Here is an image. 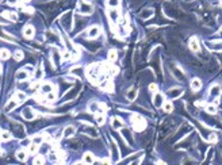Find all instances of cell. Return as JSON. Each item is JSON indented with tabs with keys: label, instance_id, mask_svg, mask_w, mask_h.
Segmentation results:
<instances>
[{
	"label": "cell",
	"instance_id": "obj_29",
	"mask_svg": "<svg viewBox=\"0 0 222 165\" xmlns=\"http://www.w3.org/2000/svg\"><path fill=\"white\" fill-rule=\"evenodd\" d=\"M57 99V94H56V91H53L52 92H49V94H46V100L47 102H54Z\"/></svg>",
	"mask_w": 222,
	"mask_h": 165
},
{
	"label": "cell",
	"instance_id": "obj_25",
	"mask_svg": "<svg viewBox=\"0 0 222 165\" xmlns=\"http://www.w3.org/2000/svg\"><path fill=\"white\" fill-rule=\"evenodd\" d=\"M10 56H11L10 50H7V49H2V50H0V60L6 61V60H8V58H10Z\"/></svg>",
	"mask_w": 222,
	"mask_h": 165
},
{
	"label": "cell",
	"instance_id": "obj_8",
	"mask_svg": "<svg viewBox=\"0 0 222 165\" xmlns=\"http://www.w3.org/2000/svg\"><path fill=\"white\" fill-rule=\"evenodd\" d=\"M111 126H112V129H115V130H121V129H123L125 127V123H123V121H122L121 118L114 116V118L111 119Z\"/></svg>",
	"mask_w": 222,
	"mask_h": 165
},
{
	"label": "cell",
	"instance_id": "obj_24",
	"mask_svg": "<svg viewBox=\"0 0 222 165\" xmlns=\"http://www.w3.org/2000/svg\"><path fill=\"white\" fill-rule=\"evenodd\" d=\"M34 77H35V80H38V81L43 77V69H42V66H39V68H37V69H34Z\"/></svg>",
	"mask_w": 222,
	"mask_h": 165
},
{
	"label": "cell",
	"instance_id": "obj_21",
	"mask_svg": "<svg viewBox=\"0 0 222 165\" xmlns=\"http://www.w3.org/2000/svg\"><path fill=\"white\" fill-rule=\"evenodd\" d=\"M15 99H16V100H18L19 103H23V102H26L27 95H26L23 91H16V94H15Z\"/></svg>",
	"mask_w": 222,
	"mask_h": 165
},
{
	"label": "cell",
	"instance_id": "obj_19",
	"mask_svg": "<svg viewBox=\"0 0 222 165\" xmlns=\"http://www.w3.org/2000/svg\"><path fill=\"white\" fill-rule=\"evenodd\" d=\"M95 122L98 123V125H103L106 122V114L104 112H98V114H95Z\"/></svg>",
	"mask_w": 222,
	"mask_h": 165
},
{
	"label": "cell",
	"instance_id": "obj_6",
	"mask_svg": "<svg viewBox=\"0 0 222 165\" xmlns=\"http://www.w3.org/2000/svg\"><path fill=\"white\" fill-rule=\"evenodd\" d=\"M119 18H121V15H119V11L117 8H110L108 10V19L111 20L112 23H117Z\"/></svg>",
	"mask_w": 222,
	"mask_h": 165
},
{
	"label": "cell",
	"instance_id": "obj_45",
	"mask_svg": "<svg viewBox=\"0 0 222 165\" xmlns=\"http://www.w3.org/2000/svg\"><path fill=\"white\" fill-rule=\"evenodd\" d=\"M0 2H3V0H0Z\"/></svg>",
	"mask_w": 222,
	"mask_h": 165
},
{
	"label": "cell",
	"instance_id": "obj_36",
	"mask_svg": "<svg viewBox=\"0 0 222 165\" xmlns=\"http://www.w3.org/2000/svg\"><path fill=\"white\" fill-rule=\"evenodd\" d=\"M157 84H155V82H152V84H149V91L150 92H157Z\"/></svg>",
	"mask_w": 222,
	"mask_h": 165
},
{
	"label": "cell",
	"instance_id": "obj_11",
	"mask_svg": "<svg viewBox=\"0 0 222 165\" xmlns=\"http://www.w3.org/2000/svg\"><path fill=\"white\" fill-rule=\"evenodd\" d=\"M99 34H100V27L99 26H91L88 30V37L90 38H98Z\"/></svg>",
	"mask_w": 222,
	"mask_h": 165
},
{
	"label": "cell",
	"instance_id": "obj_4",
	"mask_svg": "<svg viewBox=\"0 0 222 165\" xmlns=\"http://www.w3.org/2000/svg\"><path fill=\"white\" fill-rule=\"evenodd\" d=\"M153 104H155L156 108L163 107L164 104V95L160 94V92H155V98H153Z\"/></svg>",
	"mask_w": 222,
	"mask_h": 165
},
{
	"label": "cell",
	"instance_id": "obj_32",
	"mask_svg": "<svg viewBox=\"0 0 222 165\" xmlns=\"http://www.w3.org/2000/svg\"><path fill=\"white\" fill-rule=\"evenodd\" d=\"M107 6L110 7V8H118L119 0H107Z\"/></svg>",
	"mask_w": 222,
	"mask_h": 165
},
{
	"label": "cell",
	"instance_id": "obj_2",
	"mask_svg": "<svg viewBox=\"0 0 222 165\" xmlns=\"http://www.w3.org/2000/svg\"><path fill=\"white\" fill-rule=\"evenodd\" d=\"M79 11L81 14H84V15H90V14L94 12V6L88 2H81L80 4H79Z\"/></svg>",
	"mask_w": 222,
	"mask_h": 165
},
{
	"label": "cell",
	"instance_id": "obj_41",
	"mask_svg": "<svg viewBox=\"0 0 222 165\" xmlns=\"http://www.w3.org/2000/svg\"><path fill=\"white\" fill-rule=\"evenodd\" d=\"M25 69H26L27 72H29V73H31V72L34 70V68L31 66V65H26V66H25Z\"/></svg>",
	"mask_w": 222,
	"mask_h": 165
},
{
	"label": "cell",
	"instance_id": "obj_38",
	"mask_svg": "<svg viewBox=\"0 0 222 165\" xmlns=\"http://www.w3.org/2000/svg\"><path fill=\"white\" fill-rule=\"evenodd\" d=\"M111 31L112 33H118V26L115 25V23H112V22H111Z\"/></svg>",
	"mask_w": 222,
	"mask_h": 165
},
{
	"label": "cell",
	"instance_id": "obj_37",
	"mask_svg": "<svg viewBox=\"0 0 222 165\" xmlns=\"http://www.w3.org/2000/svg\"><path fill=\"white\" fill-rule=\"evenodd\" d=\"M10 6H19V0H7Z\"/></svg>",
	"mask_w": 222,
	"mask_h": 165
},
{
	"label": "cell",
	"instance_id": "obj_35",
	"mask_svg": "<svg viewBox=\"0 0 222 165\" xmlns=\"http://www.w3.org/2000/svg\"><path fill=\"white\" fill-rule=\"evenodd\" d=\"M43 163H45V159L42 156H37L34 159V164H43Z\"/></svg>",
	"mask_w": 222,
	"mask_h": 165
},
{
	"label": "cell",
	"instance_id": "obj_12",
	"mask_svg": "<svg viewBox=\"0 0 222 165\" xmlns=\"http://www.w3.org/2000/svg\"><path fill=\"white\" fill-rule=\"evenodd\" d=\"M188 46H190V49L192 50V51H199V49H200V46H199V42H198V39L195 38V37H192V38L190 39V43H188Z\"/></svg>",
	"mask_w": 222,
	"mask_h": 165
},
{
	"label": "cell",
	"instance_id": "obj_3",
	"mask_svg": "<svg viewBox=\"0 0 222 165\" xmlns=\"http://www.w3.org/2000/svg\"><path fill=\"white\" fill-rule=\"evenodd\" d=\"M22 116L26 119V121H33V119H35L37 112L34 111L31 107H26V108L22 111Z\"/></svg>",
	"mask_w": 222,
	"mask_h": 165
},
{
	"label": "cell",
	"instance_id": "obj_34",
	"mask_svg": "<svg viewBox=\"0 0 222 165\" xmlns=\"http://www.w3.org/2000/svg\"><path fill=\"white\" fill-rule=\"evenodd\" d=\"M61 57H63L65 61H68V60H72V54H71L69 51H64V53L61 54Z\"/></svg>",
	"mask_w": 222,
	"mask_h": 165
},
{
	"label": "cell",
	"instance_id": "obj_22",
	"mask_svg": "<svg viewBox=\"0 0 222 165\" xmlns=\"http://www.w3.org/2000/svg\"><path fill=\"white\" fill-rule=\"evenodd\" d=\"M16 159H18L19 161H26V159H27V152H26L25 149L18 150V152H16Z\"/></svg>",
	"mask_w": 222,
	"mask_h": 165
},
{
	"label": "cell",
	"instance_id": "obj_39",
	"mask_svg": "<svg viewBox=\"0 0 222 165\" xmlns=\"http://www.w3.org/2000/svg\"><path fill=\"white\" fill-rule=\"evenodd\" d=\"M209 141H210V142H216V141H217V135H216V134H210Z\"/></svg>",
	"mask_w": 222,
	"mask_h": 165
},
{
	"label": "cell",
	"instance_id": "obj_16",
	"mask_svg": "<svg viewBox=\"0 0 222 165\" xmlns=\"http://www.w3.org/2000/svg\"><path fill=\"white\" fill-rule=\"evenodd\" d=\"M83 163H85V164H92V163H95L94 154H92L91 152L84 153V156H83Z\"/></svg>",
	"mask_w": 222,
	"mask_h": 165
},
{
	"label": "cell",
	"instance_id": "obj_13",
	"mask_svg": "<svg viewBox=\"0 0 222 165\" xmlns=\"http://www.w3.org/2000/svg\"><path fill=\"white\" fill-rule=\"evenodd\" d=\"M75 131H76V129H75V126H67L65 129H64V138H71V137H73Z\"/></svg>",
	"mask_w": 222,
	"mask_h": 165
},
{
	"label": "cell",
	"instance_id": "obj_40",
	"mask_svg": "<svg viewBox=\"0 0 222 165\" xmlns=\"http://www.w3.org/2000/svg\"><path fill=\"white\" fill-rule=\"evenodd\" d=\"M23 10H25L26 12H29V14H34V8H31V7H25Z\"/></svg>",
	"mask_w": 222,
	"mask_h": 165
},
{
	"label": "cell",
	"instance_id": "obj_7",
	"mask_svg": "<svg viewBox=\"0 0 222 165\" xmlns=\"http://www.w3.org/2000/svg\"><path fill=\"white\" fill-rule=\"evenodd\" d=\"M29 76H30V73L25 69V68H23V69H19V70L15 73V78H16L18 81H25V80H27V78H29Z\"/></svg>",
	"mask_w": 222,
	"mask_h": 165
},
{
	"label": "cell",
	"instance_id": "obj_23",
	"mask_svg": "<svg viewBox=\"0 0 222 165\" xmlns=\"http://www.w3.org/2000/svg\"><path fill=\"white\" fill-rule=\"evenodd\" d=\"M117 57H118V53H117V50L115 49H111V50H108V61L110 62H114V61H117Z\"/></svg>",
	"mask_w": 222,
	"mask_h": 165
},
{
	"label": "cell",
	"instance_id": "obj_10",
	"mask_svg": "<svg viewBox=\"0 0 222 165\" xmlns=\"http://www.w3.org/2000/svg\"><path fill=\"white\" fill-rule=\"evenodd\" d=\"M39 91L42 92V94H49V92H52L53 91V84L52 82H49V81H45V82H42L41 84V87H39Z\"/></svg>",
	"mask_w": 222,
	"mask_h": 165
},
{
	"label": "cell",
	"instance_id": "obj_31",
	"mask_svg": "<svg viewBox=\"0 0 222 165\" xmlns=\"http://www.w3.org/2000/svg\"><path fill=\"white\" fill-rule=\"evenodd\" d=\"M14 57H15L16 61H22L23 57H25V54H23L22 50H15V53H14Z\"/></svg>",
	"mask_w": 222,
	"mask_h": 165
},
{
	"label": "cell",
	"instance_id": "obj_1",
	"mask_svg": "<svg viewBox=\"0 0 222 165\" xmlns=\"http://www.w3.org/2000/svg\"><path fill=\"white\" fill-rule=\"evenodd\" d=\"M131 122H133V127H134L135 131H142V130L146 127V122L137 114L131 116Z\"/></svg>",
	"mask_w": 222,
	"mask_h": 165
},
{
	"label": "cell",
	"instance_id": "obj_20",
	"mask_svg": "<svg viewBox=\"0 0 222 165\" xmlns=\"http://www.w3.org/2000/svg\"><path fill=\"white\" fill-rule=\"evenodd\" d=\"M220 94H221V87L220 85H213V87L210 88V95L213 96V98H218L220 96Z\"/></svg>",
	"mask_w": 222,
	"mask_h": 165
},
{
	"label": "cell",
	"instance_id": "obj_42",
	"mask_svg": "<svg viewBox=\"0 0 222 165\" xmlns=\"http://www.w3.org/2000/svg\"><path fill=\"white\" fill-rule=\"evenodd\" d=\"M102 163H104V164H108V163H110V160H108V159H104L103 161H102Z\"/></svg>",
	"mask_w": 222,
	"mask_h": 165
},
{
	"label": "cell",
	"instance_id": "obj_14",
	"mask_svg": "<svg viewBox=\"0 0 222 165\" xmlns=\"http://www.w3.org/2000/svg\"><path fill=\"white\" fill-rule=\"evenodd\" d=\"M3 16H4L6 19H8V20H11V22H16L18 20V15H16L15 12H11V11H4L2 14Z\"/></svg>",
	"mask_w": 222,
	"mask_h": 165
},
{
	"label": "cell",
	"instance_id": "obj_26",
	"mask_svg": "<svg viewBox=\"0 0 222 165\" xmlns=\"http://www.w3.org/2000/svg\"><path fill=\"white\" fill-rule=\"evenodd\" d=\"M163 108H164V111H165V112H172V111H173V104H172V102H164Z\"/></svg>",
	"mask_w": 222,
	"mask_h": 165
},
{
	"label": "cell",
	"instance_id": "obj_43",
	"mask_svg": "<svg viewBox=\"0 0 222 165\" xmlns=\"http://www.w3.org/2000/svg\"><path fill=\"white\" fill-rule=\"evenodd\" d=\"M25 2H30V0H25Z\"/></svg>",
	"mask_w": 222,
	"mask_h": 165
},
{
	"label": "cell",
	"instance_id": "obj_44",
	"mask_svg": "<svg viewBox=\"0 0 222 165\" xmlns=\"http://www.w3.org/2000/svg\"><path fill=\"white\" fill-rule=\"evenodd\" d=\"M0 72H2V66H0Z\"/></svg>",
	"mask_w": 222,
	"mask_h": 165
},
{
	"label": "cell",
	"instance_id": "obj_27",
	"mask_svg": "<svg viewBox=\"0 0 222 165\" xmlns=\"http://www.w3.org/2000/svg\"><path fill=\"white\" fill-rule=\"evenodd\" d=\"M182 94H183V89H180V88H175V89H172V91H169L171 98H177V96H180Z\"/></svg>",
	"mask_w": 222,
	"mask_h": 165
},
{
	"label": "cell",
	"instance_id": "obj_30",
	"mask_svg": "<svg viewBox=\"0 0 222 165\" xmlns=\"http://www.w3.org/2000/svg\"><path fill=\"white\" fill-rule=\"evenodd\" d=\"M206 112H209V114H216L217 106L216 104H206Z\"/></svg>",
	"mask_w": 222,
	"mask_h": 165
},
{
	"label": "cell",
	"instance_id": "obj_28",
	"mask_svg": "<svg viewBox=\"0 0 222 165\" xmlns=\"http://www.w3.org/2000/svg\"><path fill=\"white\" fill-rule=\"evenodd\" d=\"M43 139H45V138H43V134H39V135H34L33 138H31V141H33L34 143H37V145H41V143L43 142Z\"/></svg>",
	"mask_w": 222,
	"mask_h": 165
},
{
	"label": "cell",
	"instance_id": "obj_33",
	"mask_svg": "<svg viewBox=\"0 0 222 165\" xmlns=\"http://www.w3.org/2000/svg\"><path fill=\"white\" fill-rule=\"evenodd\" d=\"M38 146H39V145H37V143H34V142H33L31 145L29 146V152L31 153V154H35L37 152H38Z\"/></svg>",
	"mask_w": 222,
	"mask_h": 165
},
{
	"label": "cell",
	"instance_id": "obj_17",
	"mask_svg": "<svg viewBox=\"0 0 222 165\" xmlns=\"http://www.w3.org/2000/svg\"><path fill=\"white\" fill-rule=\"evenodd\" d=\"M191 88H192V91H199L202 88V81L199 78H192L191 80Z\"/></svg>",
	"mask_w": 222,
	"mask_h": 165
},
{
	"label": "cell",
	"instance_id": "obj_18",
	"mask_svg": "<svg viewBox=\"0 0 222 165\" xmlns=\"http://www.w3.org/2000/svg\"><path fill=\"white\" fill-rule=\"evenodd\" d=\"M137 95H138V91H137V89H135V88H131V89H129V91H127V94H126V98H127L130 102H133V100H135Z\"/></svg>",
	"mask_w": 222,
	"mask_h": 165
},
{
	"label": "cell",
	"instance_id": "obj_9",
	"mask_svg": "<svg viewBox=\"0 0 222 165\" xmlns=\"http://www.w3.org/2000/svg\"><path fill=\"white\" fill-rule=\"evenodd\" d=\"M34 34H35V29H34V26H31V25L25 26V29H23V35H25L26 38L31 39L34 37Z\"/></svg>",
	"mask_w": 222,
	"mask_h": 165
},
{
	"label": "cell",
	"instance_id": "obj_5",
	"mask_svg": "<svg viewBox=\"0 0 222 165\" xmlns=\"http://www.w3.org/2000/svg\"><path fill=\"white\" fill-rule=\"evenodd\" d=\"M18 104H20V103L16 100V99H11V100H8V102H7V104L4 106V112L14 111V110L18 107Z\"/></svg>",
	"mask_w": 222,
	"mask_h": 165
},
{
	"label": "cell",
	"instance_id": "obj_15",
	"mask_svg": "<svg viewBox=\"0 0 222 165\" xmlns=\"http://www.w3.org/2000/svg\"><path fill=\"white\" fill-rule=\"evenodd\" d=\"M11 138H12V135L10 131H7V130H0V141L7 142V141H10Z\"/></svg>",
	"mask_w": 222,
	"mask_h": 165
}]
</instances>
